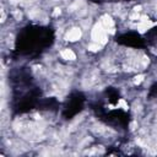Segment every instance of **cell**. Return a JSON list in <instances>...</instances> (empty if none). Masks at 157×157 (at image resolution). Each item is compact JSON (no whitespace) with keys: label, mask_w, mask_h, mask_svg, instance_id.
<instances>
[{"label":"cell","mask_w":157,"mask_h":157,"mask_svg":"<svg viewBox=\"0 0 157 157\" xmlns=\"http://www.w3.org/2000/svg\"><path fill=\"white\" fill-rule=\"evenodd\" d=\"M15 16H16L17 18H21V12H18V11H16V12H15Z\"/></svg>","instance_id":"52a82bcc"},{"label":"cell","mask_w":157,"mask_h":157,"mask_svg":"<svg viewBox=\"0 0 157 157\" xmlns=\"http://www.w3.org/2000/svg\"><path fill=\"white\" fill-rule=\"evenodd\" d=\"M101 47H102L101 44H98V43H94V42H93L92 44H90V45H88V49H90L91 52H97V50H99V49H101Z\"/></svg>","instance_id":"5b68a950"},{"label":"cell","mask_w":157,"mask_h":157,"mask_svg":"<svg viewBox=\"0 0 157 157\" xmlns=\"http://www.w3.org/2000/svg\"><path fill=\"white\" fill-rule=\"evenodd\" d=\"M81 34H82L81 29L77 28V27H74V28H71V29L66 33V40L76 42V40H78V39L81 38Z\"/></svg>","instance_id":"3957f363"},{"label":"cell","mask_w":157,"mask_h":157,"mask_svg":"<svg viewBox=\"0 0 157 157\" xmlns=\"http://www.w3.org/2000/svg\"><path fill=\"white\" fill-rule=\"evenodd\" d=\"M91 38L94 43H98L101 45L105 44L107 43V31L103 28V26L101 23H97L94 25L93 29H92V33H91Z\"/></svg>","instance_id":"6da1fadb"},{"label":"cell","mask_w":157,"mask_h":157,"mask_svg":"<svg viewBox=\"0 0 157 157\" xmlns=\"http://www.w3.org/2000/svg\"><path fill=\"white\" fill-rule=\"evenodd\" d=\"M142 80H144V76L142 75H139V76L135 77V83H140Z\"/></svg>","instance_id":"8992f818"},{"label":"cell","mask_w":157,"mask_h":157,"mask_svg":"<svg viewBox=\"0 0 157 157\" xmlns=\"http://www.w3.org/2000/svg\"><path fill=\"white\" fill-rule=\"evenodd\" d=\"M5 20V13H4V10H1V21Z\"/></svg>","instance_id":"9c48e42d"},{"label":"cell","mask_w":157,"mask_h":157,"mask_svg":"<svg viewBox=\"0 0 157 157\" xmlns=\"http://www.w3.org/2000/svg\"><path fill=\"white\" fill-rule=\"evenodd\" d=\"M58 13H60V9H55V11H54V16H56Z\"/></svg>","instance_id":"ba28073f"},{"label":"cell","mask_w":157,"mask_h":157,"mask_svg":"<svg viewBox=\"0 0 157 157\" xmlns=\"http://www.w3.org/2000/svg\"><path fill=\"white\" fill-rule=\"evenodd\" d=\"M99 23L103 26V28L107 31V33H108V32H109V33H113V32H114V21L112 20L110 16H108V15L102 16Z\"/></svg>","instance_id":"7a4b0ae2"},{"label":"cell","mask_w":157,"mask_h":157,"mask_svg":"<svg viewBox=\"0 0 157 157\" xmlns=\"http://www.w3.org/2000/svg\"><path fill=\"white\" fill-rule=\"evenodd\" d=\"M60 55H61V58L63 59H65V60H75L76 59V55H75V53L71 50V49H63L61 52H60Z\"/></svg>","instance_id":"277c9868"}]
</instances>
